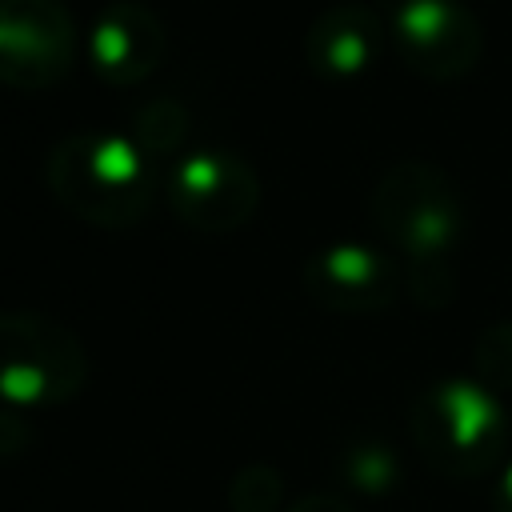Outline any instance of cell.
Listing matches in <instances>:
<instances>
[{
  "mask_svg": "<svg viewBox=\"0 0 512 512\" xmlns=\"http://www.w3.org/2000/svg\"><path fill=\"white\" fill-rule=\"evenodd\" d=\"M44 180L72 216L100 228L140 224L160 188V172L128 132H72L56 140Z\"/></svg>",
  "mask_w": 512,
  "mask_h": 512,
  "instance_id": "cell-1",
  "label": "cell"
},
{
  "mask_svg": "<svg viewBox=\"0 0 512 512\" xmlns=\"http://www.w3.org/2000/svg\"><path fill=\"white\" fill-rule=\"evenodd\" d=\"M368 212L376 228L404 252L412 268V288L428 300V288H448V260L464 236V196L452 176L432 160H400L392 164Z\"/></svg>",
  "mask_w": 512,
  "mask_h": 512,
  "instance_id": "cell-2",
  "label": "cell"
},
{
  "mask_svg": "<svg viewBox=\"0 0 512 512\" xmlns=\"http://www.w3.org/2000/svg\"><path fill=\"white\" fill-rule=\"evenodd\" d=\"M88 356L76 332L40 312H0V400L60 404L80 392Z\"/></svg>",
  "mask_w": 512,
  "mask_h": 512,
  "instance_id": "cell-3",
  "label": "cell"
},
{
  "mask_svg": "<svg viewBox=\"0 0 512 512\" xmlns=\"http://www.w3.org/2000/svg\"><path fill=\"white\" fill-rule=\"evenodd\" d=\"M164 196L180 224L212 236L236 232L260 208V176L236 152L200 148L168 168Z\"/></svg>",
  "mask_w": 512,
  "mask_h": 512,
  "instance_id": "cell-4",
  "label": "cell"
},
{
  "mask_svg": "<svg viewBox=\"0 0 512 512\" xmlns=\"http://www.w3.org/2000/svg\"><path fill=\"white\" fill-rule=\"evenodd\" d=\"M76 60V24L64 0H0V84L44 92Z\"/></svg>",
  "mask_w": 512,
  "mask_h": 512,
  "instance_id": "cell-5",
  "label": "cell"
},
{
  "mask_svg": "<svg viewBox=\"0 0 512 512\" xmlns=\"http://www.w3.org/2000/svg\"><path fill=\"white\" fill-rule=\"evenodd\" d=\"M388 32L400 60L428 80H456L472 72L484 48L480 20L464 0H400Z\"/></svg>",
  "mask_w": 512,
  "mask_h": 512,
  "instance_id": "cell-6",
  "label": "cell"
},
{
  "mask_svg": "<svg viewBox=\"0 0 512 512\" xmlns=\"http://www.w3.org/2000/svg\"><path fill=\"white\" fill-rule=\"evenodd\" d=\"M304 288L316 304L332 312H376L392 304L400 276H396V264L380 248L344 240V244H328L308 256Z\"/></svg>",
  "mask_w": 512,
  "mask_h": 512,
  "instance_id": "cell-7",
  "label": "cell"
},
{
  "mask_svg": "<svg viewBox=\"0 0 512 512\" xmlns=\"http://www.w3.org/2000/svg\"><path fill=\"white\" fill-rule=\"evenodd\" d=\"M88 56L104 84L132 88L156 72L164 56V24L148 4L116 0L96 16L88 32Z\"/></svg>",
  "mask_w": 512,
  "mask_h": 512,
  "instance_id": "cell-8",
  "label": "cell"
},
{
  "mask_svg": "<svg viewBox=\"0 0 512 512\" xmlns=\"http://www.w3.org/2000/svg\"><path fill=\"white\" fill-rule=\"evenodd\" d=\"M380 44H384L380 16L356 0H340L324 8L304 32V56L312 72L328 80H348V76L368 72L372 60L380 56Z\"/></svg>",
  "mask_w": 512,
  "mask_h": 512,
  "instance_id": "cell-9",
  "label": "cell"
},
{
  "mask_svg": "<svg viewBox=\"0 0 512 512\" xmlns=\"http://www.w3.org/2000/svg\"><path fill=\"white\" fill-rule=\"evenodd\" d=\"M184 132H188V108H184L180 100H168V96L144 104V108L136 112L132 128H128V136L136 140V148L144 152V160H148L156 172H160V164L176 152V144L184 140Z\"/></svg>",
  "mask_w": 512,
  "mask_h": 512,
  "instance_id": "cell-10",
  "label": "cell"
},
{
  "mask_svg": "<svg viewBox=\"0 0 512 512\" xmlns=\"http://www.w3.org/2000/svg\"><path fill=\"white\" fill-rule=\"evenodd\" d=\"M292 512H344L340 504H332V500H320V496H312V500H300Z\"/></svg>",
  "mask_w": 512,
  "mask_h": 512,
  "instance_id": "cell-11",
  "label": "cell"
}]
</instances>
